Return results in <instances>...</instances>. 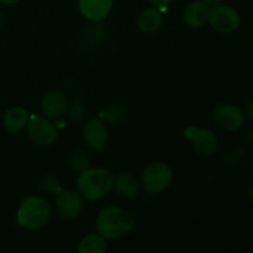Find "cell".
I'll return each instance as SVG.
<instances>
[{"mask_svg": "<svg viewBox=\"0 0 253 253\" xmlns=\"http://www.w3.org/2000/svg\"><path fill=\"white\" fill-rule=\"evenodd\" d=\"M184 136L193 143V147L200 155L211 156L216 152L219 141H217V136L215 135L214 131H211L210 128L197 127V126L190 125L184 130Z\"/></svg>", "mask_w": 253, "mask_h": 253, "instance_id": "cell-8", "label": "cell"}, {"mask_svg": "<svg viewBox=\"0 0 253 253\" xmlns=\"http://www.w3.org/2000/svg\"><path fill=\"white\" fill-rule=\"evenodd\" d=\"M41 110L49 119H59L68 110V100L62 91L52 89L41 99Z\"/></svg>", "mask_w": 253, "mask_h": 253, "instance_id": "cell-12", "label": "cell"}, {"mask_svg": "<svg viewBox=\"0 0 253 253\" xmlns=\"http://www.w3.org/2000/svg\"><path fill=\"white\" fill-rule=\"evenodd\" d=\"M26 130L31 141L42 147L52 146L58 137V128L46 115H30Z\"/></svg>", "mask_w": 253, "mask_h": 253, "instance_id": "cell-5", "label": "cell"}, {"mask_svg": "<svg viewBox=\"0 0 253 253\" xmlns=\"http://www.w3.org/2000/svg\"><path fill=\"white\" fill-rule=\"evenodd\" d=\"M114 0H78L79 12L84 19L93 22L105 20L110 15Z\"/></svg>", "mask_w": 253, "mask_h": 253, "instance_id": "cell-11", "label": "cell"}, {"mask_svg": "<svg viewBox=\"0 0 253 253\" xmlns=\"http://www.w3.org/2000/svg\"><path fill=\"white\" fill-rule=\"evenodd\" d=\"M249 197H250V200H251V203L253 204V183L251 184V187H250V190H249Z\"/></svg>", "mask_w": 253, "mask_h": 253, "instance_id": "cell-26", "label": "cell"}, {"mask_svg": "<svg viewBox=\"0 0 253 253\" xmlns=\"http://www.w3.org/2000/svg\"><path fill=\"white\" fill-rule=\"evenodd\" d=\"M30 119L29 111L22 106H12L7 109L2 115V126L10 132H16L26 127Z\"/></svg>", "mask_w": 253, "mask_h": 253, "instance_id": "cell-15", "label": "cell"}, {"mask_svg": "<svg viewBox=\"0 0 253 253\" xmlns=\"http://www.w3.org/2000/svg\"><path fill=\"white\" fill-rule=\"evenodd\" d=\"M69 118L73 123H81L84 119V108L82 104H74L69 109Z\"/></svg>", "mask_w": 253, "mask_h": 253, "instance_id": "cell-21", "label": "cell"}, {"mask_svg": "<svg viewBox=\"0 0 253 253\" xmlns=\"http://www.w3.org/2000/svg\"><path fill=\"white\" fill-rule=\"evenodd\" d=\"M2 24H4V14L0 11V26H1Z\"/></svg>", "mask_w": 253, "mask_h": 253, "instance_id": "cell-27", "label": "cell"}, {"mask_svg": "<svg viewBox=\"0 0 253 253\" xmlns=\"http://www.w3.org/2000/svg\"><path fill=\"white\" fill-rule=\"evenodd\" d=\"M208 22L217 32L231 34V32L236 31L240 27L241 16H240V12L234 6L220 2V4L214 5L209 10Z\"/></svg>", "mask_w": 253, "mask_h": 253, "instance_id": "cell-6", "label": "cell"}, {"mask_svg": "<svg viewBox=\"0 0 253 253\" xmlns=\"http://www.w3.org/2000/svg\"><path fill=\"white\" fill-rule=\"evenodd\" d=\"M209 10L210 7L202 0L192 1L183 12V21L192 29H199L208 22Z\"/></svg>", "mask_w": 253, "mask_h": 253, "instance_id": "cell-13", "label": "cell"}, {"mask_svg": "<svg viewBox=\"0 0 253 253\" xmlns=\"http://www.w3.org/2000/svg\"><path fill=\"white\" fill-rule=\"evenodd\" d=\"M148 1H150V4L152 5V6L157 7L158 10L162 11V10L167 9L174 0H148Z\"/></svg>", "mask_w": 253, "mask_h": 253, "instance_id": "cell-22", "label": "cell"}, {"mask_svg": "<svg viewBox=\"0 0 253 253\" xmlns=\"http://www.w3.org/2000/svg\"><path fill=\"white\" fill-rule=\"evenodd\" d=\"M214 121L222 130L236 132L241 130L246 121V113L236 104H220L214 110Z\"/></svg>", "mask_w": 253, "mask_h": 253, "instance_id": "cell-7", "label": "cell"}, {"mask_svg": "<svg viewBox=\"0 0 253 253\" xmlns=\"http://www.w3.org/2000/svg\"><path fill=\"white\" fill-rule=\"evenodd\" d=\"M40 185H41V189L43 190V192L49 193V194L57 195L62 189H63L61 185V182H59V179H57L54 175H49V174L44 175V177L42 178Z\"/></svg>", "mask_w": 253, "mask_h": 253, "instance_id": "cell-20", "label": "cell"}, {"mask_svg": "<svg viewBox=\"0 0 253 253\" xmlns=\"http://www.w3.org/2000/svg\"><path fill=\"white\" fill-rule=\"evenodd\" d=\"M77 190L90 202H98L110 194L114 185V174L106 168H86L78 173Z\"/></svg>", "mask_w": 253, "mask_h": 253, "instance_id": "cell-2", "label": "cell"}, {"mask_svg": "<svg viewBox=\"0 0 253 253\" xmlns=\"http://www.w3.org/2000/svg\"><path fill=\"white\" fill-rule=\"evenodd\" d=\"M140 180L131 173H119L116 177H114L113 189L120 197L127 198V199L135 198L140 192Z\"/></svg>", "mask_w": 253, "mask_h": 253, "instance_id": "cell-14", "label": "cell"}, {"mask_svg": "<svg viewBox=\"0 0 253 253\" xmlns=\"http://www.w3.org/2000/svg\"><path fill=\"white\" fill-rule=\"evenodd\" d=\"M83 140L88 147L100 150L108 143L109 131L100 119H91L83 126Z\"/></svg>", "mask_w": 253, "mask_h": 253, "instance_id": "cell-10", "label": "cell"}, {"mask_svg": "<svg viewBox=\"0 0 253 253\" xmlns=\"http://www.w3.org/2000/svg\"><path fill=\"white\" fill-rule=\"evenodd\" d=\"M246 115L253 121V96L250 99L246 105Z\"/></svg>", "mask_w": 253, "mask_h": 253, "instance_id": "cell-23", "label": "cell"}, {"mask_svg": "<svg viewBox=\"0 0 253 253\" xmlns=\"http://www.w3.org/2000/svg\"><path fill=\"white\" fill-rule=\"evenodd\" d=\"M51 207L41 195H29L20 203L16 211V225L24 230L42 229L51 219Z\"/></svg>", "mask_w": 253, "mask_h": 253, "instance_id": "cell-3", "label": "cell"}, {"mask_svg": "<svg viewBox=\"0 0 253 253\" xmlns=\"http://www.w3.org/2000/svg\"><path fill=\"white\" fill-rule=\"evenodd\" d=\"M163 24V16L157 7H147L142 10L137 17V27L143 34H155Z\"/></svg>", "mask_w": 253, "mask_h": 253, "instance_id": "cell-16", "label": "cell"}, {"mask_svg": "<svg viewBox=\"0 0 253 253\" xmlns=\"http://www.w3.org/2000/svg\"><path fill=\"white\" fill-rule=\"evenodd\" d=\"M69 167L77 173H81L89 168V157L83 151H74L69 155L68 158Z\"/></svg>", "mask_w": 253, "mask_h": 253, "instance_id": "cell-19", "label": "cell"}, {"mask_svg": "<svg viewBox=\"0 0 253 253\" xmlns=\"http://www.w3.org/2000/svg\"><path fill=\"white\" fill-rule=\"evenodd\" d=\"M202 1L205 2L208 6H214V5H217L220 4V2H222L224 0H202Z\"/></svg>", "mask_w": 253, "mask_h": 253, "instance_id": "cell-25", "label": "cell"}, {"mask_svg": "<svg viewBox=\"0 0 253 253\" xmlns=\"http://www.w3.org/2000/svg\"><path fill=\"white\" fill-rule=\"evenodd\" d=\"M108 240L100 234H90L84 236L78 244L79 253H103L108 249Z\"/></svg>", "mask_w": 253, "mask_h": 253, "instance_id": "cell-17", "label": "cell"}, {"mask_svg": "<svg viewBox=\"0 0 253 253\" xmlns=\"http://www.w3.org/2000/svg\"><path fill=\"white\" fill-rule=\"evenodd\" d=\"M173 182V170L167 163L152 162L145 167L140 183L143 189L151 194H158L169 188Z\"/></svg>", "mask_w": 253, "mask_h": 253, "instance_id": "cell-4", "label": "cell"}, {"mask_svg": "<svg viewBox=\"0 0 253 253\" xmlns=\"http://www.w3.org/2000/svg\"><path fill=\"white\" fill-rule=\"evenodd\" d=\"M56 207L63 219L74 220L83 211V197L78 190L62 189L56 197Z\"/></svg>", "mask_w": 253, "mask_h": 253, "instance_id": "cell-9", "label": "cell"}, {"mask_svg": "<svg viewBox=\"0 0 253 253\" xmlns=\"http://www.w3.org/2000/svg\"><path fill=\"white\" fill-rule=\"evenodd\" d=\"M20 0H0V4L5 5V6H12V5H16Z\"/></svg>", "mask_w": 253, "mask_h": 253, "instance_id": "cell-24", "label": "cell"}, {"mask_svg": "<svg viewBox=\"0 0 253 253\" xmlns=\"http://www.w3.org/2000/svg\"><path fill=\"white\" fill-rule=\"evenodd\" d=\"M99 119L105 124L119 125L126 120V111L119 105H109L99 113Z\"/></svg>", "mask_w": 253, "mask_h": 253, "instance_id": "cell-18", "label": "cell"}, {"mask_svg": "<svg viewBox=\"0 0 253 253\" xmlns=\"http://www.w3.org/2000/svg\"><path fill=\"white\" fill-rule=\"evenodd\" d=\"M133 224V217L130 212L116 205L103 208L95 219L96 232L106 240L127 236L132 231Z\"/></svg>", "mask_w": 253, "mask_h": 253, "instance_id": "cell-1", "label": "cell"}]
</instances>
